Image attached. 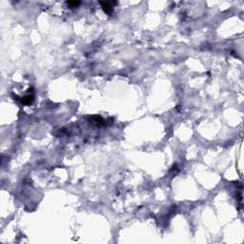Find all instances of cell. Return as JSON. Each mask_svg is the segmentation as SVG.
Segmentation results:
<instances>
[{"label": "cell", "mask_w": 244, "mask_h": 244, "mask_svg": "<svg viewBox=\"0 0 244 244\" xmlns=\"http://www.w3.org/2000/svg\"><path fill=\"white\" fill-rule=\"evenodd\" d=\"M100 4H101L102 6V8L104 10V12H106V14H112V12H113V6L112 4H113V3H111V2H100Z\"/></svg>", "instance_id": "6da1fadb"}, {"label": "cell", "mask_w": 244, "mask_h": 244, "mask_svg": "<svg viewBox=\"0 0 244 244\" xmlns=\"http://www.w3.org/2000/svg\"><path fill=\"white\" fill-rule=\"evenodd\" d=\"M91 123H93V124L97 125V126H101L104 124V120L101 116L99 115H93V116H91Z\"/></svg>", "instance_id": "7a4b0ae2"}, {"label": "cell", "mask_w": 244, "mask_h": 244, "mask_svg": "<svg viewBox=\"0 0 244 244\" xmlns=\"http://www.w3.org/2000/svg\"><path fill=\"white\" fill-rule=\"evenodd\" d=\"M34 96H31V95H29V96H26L24 97H22L21 100H20V102L22 104H25V105H29V104H31L32 103V101H34Z\"/></svg>", "instance_id": "3957f363"}, {"label": "cell", "mask_w": 244, "mask_h": 244, "mask_svg": "<svg viewBox=\"0 0 244 244\" xmlns=\"http://www.w3.org/2000/svg\"><path fill=\"white\" fill-rule=\"evenodd\" d=\"M67 5L69 6L70 8H76L77 6L80 5V1H68Z\"/></svg>", "instance_id": "277c9868"}]
</instances>
